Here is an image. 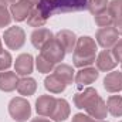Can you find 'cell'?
Here are the masks:
<instances>
[{
  "label": "cell",
  "mask_w": 122,
  "mask_h": 122,
  "mask_svg": "<svg viewBox=\"0 0 122 122\" xmlns=\"http://www.w3.org/2000/svg\"><path fill=\"white\" fill-rule=\"evenodd\" d=\"M3 53V48H1V41H0V54Z\"/></svg>",
  "instance_id": "cell-37"
},
{
  "label": "cell",
  "mask_w": 122,
  "mask_h": 122,
  "mask_svg": "<svg viewBox=\"0 0 122 122\" xmlns=\"http://www.w3.org/2000/svg\"><path fill=\"white\" fill-rule=\"evenodd\" d=\"M95 53H97V44L91 37L78 38L74 50V64L77 67L90 65L95 61Z\"/></svg>",
  "instance_id": "cell-2"
},
{
  "label": "cell",
  "mask_w": 122,
  "mask_h": 122,
  "mask_svg": "<svg viewBox=\"0 0 122 122\" xmlns=\"http://www.w3.org/2000/svg\"><path fill=\"white\" fill-rule=\"evenodd\" d=\"M10 13L7 11V9L4 6H0V27H4V26H9L10 24Z\"/></svg>",
  "instance_id": "cell-29"
},
{
  "label": "cell",
  "mask_w": 122,
  "mask_h": 122,
  "mask_svg": "<svg viewBox=\"0 0 122 122\" xmlns=\"http://www.w3.org/2000/svg\"><path fill=\"white\" fill-rule=\"evenodd\" d=\"M112 54L115 57V61H122V40L118 41V44H115Z\"/></svg>",
  "instance_id": "cell-30"
},
{
  "label": "cell",
  "mask_w": 122,
  "mask_h": 122,
  "mask_svg": "<svg viewBox=\"0 0 122 122\" xmlns=\"http://www.w3.org/2000/svg\"><path fill=\"white\" fill-rule=\"evenodd\" d=\"M53 65H54L53 62L47 61L46 58H43L41 56L37 57V68H38L40 72H50L53 70Z\"/></svg>",
  "instance_id": "cell-27"
},
{
  "label": "cell",
  "mask_w": 122,
  "mask_h": 122,
  "mask_svg": "<svg viewBox=\"0 0 122 122\" xmlns=\"http://www.w3.org/2000/svg\"><path fill=\"white\" fill-rule=\"evenodd\" d=\"M57 99L51 95H43L36 102V111L41 117H51L54 108H56Z\"/></svg>",
  "instance_id": "cell-7"
},
{
  "label": "cell",
  "mask_w": 122,
  "mask_h": 122,
  "mask_svg": "<svg viewBox=\"0 0 122 122\" xmlns=\"http://www.w3.org/2000/svg\"><path fill=\"white\" fill-rule=\"evenodd\" d=\"M98 122H105V121H102V119H99V121H98Z\"/></svg>",
  "instance_id": "cell-38"
},
{
  "label": "cell",
  "mask_w": 122,
  "mask_h": 122,
  "mask_svg": "<svg viewBox=\"0 0 122 122\" xmlns=\"http://www.w3.org/2000/svg\"><path fill=\"white\" fill-rule=\"evenodd\" d=\"M97 95H98V94H97V91H95L94 88H87V90H84L82 92H80V94L75 95V98H74L75 107H77V108H87V105L91 102Z\"/></svg>",
  "instance_id": "cell-16"
},
{
  "label": "cell",
  "mask_w": 122,
  "mask_h": 122,
  "mask_svg": "<svg viewBox=\"0 0 122 122\" xmlns=\"http://www.w3.org/2000/svg\"><path fill=\"white\" fill-rule=\"evenodd\" d=\"M95 23L98 26H101V27H109V24L114 23V17L105 10V11H102V13L95 16Z\"/></svg>",
  "instance_id": "cell-25"
},
{
  "label": "cell",
  "mask_w": 122,
  "mask_h": 122,
  "mask_svg": "<svg viewBox=\"0 0 122 122\" xmlns=\"http://www.w3.org/2000/svg\"><path fill=\"white\" fill-rule=\"evenodd\" d=\"M88 0H40L37 9L47 19L56 13H67V11H80L85 9Z\"/></svg>",
  "instance_id": "cell-1"
},
{
  "label": "cell",
  "mask_w": 122,
  "mask_h": 122,
  "mask_svg": "<svg viewBox=\"0 0 122 122\" xmlns=\"http://www.w3.org/2000/svg\"><path fill=\"white\" fill-rule=\"evenodd\" d=\"M64 54H65V50L62 48V46H61L56 38H53V40H50L41 48V54L40 56L43 58H46L47 61L56 64V62H58V61H61L64 58Z\"/></svg>",
  "instance_id": "cell-4"
},
{
  "label": "cell",
  "mask_w": 122,
  "mask_h": 122,
  "mask_svg": "<svg viewBox=\"0 0 122 122\" xmlns=\"http://www.w3.org/2000/svg\"><path fill=\"white\" fill-rule=\"evenodd\" d=\"M46 20H47V19L40 13L38 9L33 10L30 14H29V17H27V23L30 24L31 27H41V26L46 24Z\"/></svg>",
  "instance_id": "cell-23"
},
{
  "label": "cell",
  "mask_w": 122,
  "mask_h": 122,
  "mask_svg": "<svg viewBox=\"0 0 122 122\" xmlns=\"http://www.w3.org/2000/svg\"><path fill=\"white\" fill-rule=\"evenodd\" d=\"M7 4V0H0V6H6Z\"/></svg>",
  "instance_id": "cell-35"
},
{
  "label": "cell",
  "mask_w": 122,
  "mask_h": 122,
  "mask_svg": "<svg viewBox=\"0 0 122 122\" xmlns=\"http://www.w3.org/2000/svg\"><path fill=\"white\" fill-rule=\"evenodd\" d=\"M118 36H119L118 31L114 27H104L97 33V40H98V44L101 47L109 48L118 41Z\"/></svg>",
  "instance_id": "cell-6"
},
{
  "label": "cell",
  "mask_w": 122,
  "mask_h": 122,
  "mask_svg": "<svg viewBox=\"0 0 122 122\" xmlns=\"http://www.w3.org/2000/svg\"><path fill=\"white\" fill-rule=\"evenodd\" d=\"M114 29L118 31V34H122V17L115 20V27Z\"/></svg>",
  "instance_id": "cell-32"
},
{
  "label": "cell",
  "mask_w": 122,
  "mask_h": 122,
  "mask_svg": "<svg viewBox=\"0 0 122 122\" xmlns=\"http://www.w3.org/2000/svg\"><path fill=\"white\" fill-rule=\"evenodd\" d=\"M54 37H53V34H51V31L47 30V29H38V30H36L33 34H31V43H33V46L36 47V48H38V50H41L50 40H53Z\"/></svg>",
  "instance_id": "cell-13"
},
{
  "label": "cell",
  "mask_w": 122,
  "mask_h": 122,
  "mask_svg": "<svg viewBox=\"0 0 122 122\" xmlns=\"http://www.w3.org/2000/svg\"><path fill=\"white\" fill-rule=\"evenodd\" d=\"M56 74L60 77L61 80L68 85V84H71L72 82V80H74V70L70 67V65H65V64H62V65H58L57 68H56Z\"/></svg>",
  "instance_id": "cell-22"
},
{
  "label": "cell",
  "mask_w": 122,
  "mask_h": 122,
  "mask_svg": "<svg viewBox=\"0 0 122 122\" xmlns=\"http://www.w3.org/2000/svg\"><path fill=\"white\" fill-rule=\"evenodd\" d=\"M72 122H95V119H92L91 117L84 115V114H77L72 118Z\"/></svg>",
  "instance_id": "cell-31"
},
{
  "label": "cell",
  "mask_w": 122,
  "mask_h": 122,
  "mask_svg": "<svg viewBox=\"0 0 122 122\" xmlns=\"http://www.w3.org/2000/svg\"><path fill=\"white\" fill-rule=\"evenodd\" d=\"M104 87L108 92H118L122 90V74L118 71L109 72L104 80Z\"/></svg>",
  "instance_id": "cell-12"
},
{
  "label": "cell",
  "mask_w": 122,
  "mask_h": 122,
  "mask_svg": "<svg viewBox=\"0 0 122 122\" xmlns=\"http://www.w3.org/2000/svg\"><path fill=\"white\" fill-rule=\"evenodd\" d=\"M16 74L19 75H29L33 71V57L30 54H21L16 60Z\"/></svg>",
  "instance_id": "cell-11"
},
{
  "label": "cell",
  "mask_w": 122,
  "mask_h": 122,
  "mask_svg": "<svg viewBox=\"0 0 122 122\" xmlns=\"http://www.w3.org/2000/svg\"><path fill=\"white\" fill-rule=\"evenodd\" d=\"M31 7L33 4H30L27 0H20L11 4V14L13 19L16 21H23L29 17V14L31 13Z\"/></svg>",
  "instance_id": "cell-9"
},
{
  "label": "cell",
  "mask_w": 122,
  "mask_h": 122,
  "mask_svg": "<svg viewBox=\"0 0 122 122\" xmlns=\"http://www.w3.org/2000/svg\"><path fill=\"white\" fill-rule=\"evenodd\" d=\"M26 41L24 31L20 27H10L4 31V43L11 50H19Z\"/></svg>",
  "instance_id": "cell-5"
},
{
  "label": "cell",
  "mask_w": 122,
  "mask_h": 122,
  "mask_svg": "<svg viewBox=\"0 0 122 122\" xmlns=\"http://www.w3.org/2000/svg\"><path fill=\"white\" fill-rule=\"evenodd\" d=\"M30 4H38V0H27Z\"/></svg>",
  "instance_id": "cell-34"
},
{
  "label": "cell",
  "mask_w": 122,
  "mask_h": 122,
  "mask_svg": "<svg viewBox=\"0 0 122 122\" xmlns=\"http://www.w3.org/2000/svg\"><path fill=\"white\" fill-rule=\"evenodd\" d=\"M10 65H11V57H10V53L3 51V53L0 54V71L7 70Z\"/></svg>",
  "instance_id": "cell-28"
},
{
  "label": "cell",
  "mask_w": 122,
  "mask_h": 122,
  "mask_svg": "<svg viewBox=\"0 0 122 122\" xmlns=\"http://www.w3.org/2000/svg\"><path fill=\"white\" fill-rule=\"evenodd\" d=\"M56 40L62 46V48L65 51H72L74 50V44H75V36H74V33H71V31H68V30H62L57 34Z\"/></svg>",
  "instance_id": "cell-19"
},
{
  "label": "cell",
  "mask_w": 122,
  "mask_h": 122,
  "mask_svg": "<svg viewBox=\"0 0 122 122\" xmlns=\"http://www.w3.org/2000/svg\"><path fill=\"white\" fill-rule=\"evenodd\" d=\"M44 85H46V88H47L48 91L53 92V94H60V92H62L65 90V87H67V84L61 80L56 72L51 74V75H48V77L46 78Z\"/></svg>",
  "instance_id": "cell-14"
},
{
  "label": "cell",
  "mask_w": 122,
  "mask_h": 122,
  "mask_svg": "<svg viewBox=\"0 0 122 122\" xmlns=\"http://www.w3.org/2000/svg\"><path fill=\"white\" fill-rule=\"evenodd\" d=\"M70 115V105L65 99H57V104H56V108L51 114V118L54 121L60 122L64 121L67 117Z\"/></svg>",
  "instance_id": "cell-18"
},
{
  "label": "cell",
  "mask_w": 122,
  "mask_h": 122,
  "mask_svg": "<svg viewBox=\"0 0 122 122\" xmlns=\"http://www.w3.org/2000/svg\"><path fill=\"white\" fill-rule=\"evenodd\" d=\"M98 78V71L95 68H84L81 71H78L77 77H75V82L78 85H88L94 82Z\"/></svg>",
  "instance_id": "cell-15"
},
{
  "label": "cell",
  "mask_w": 122,
  "mask_h": 122,
  "mask_svg": "<svg viewBox=\"0 0 122 122\" xmlns=\"http://www.w3.org/2000/svg\"><path fill=\"white\" fill-rule=\"evenodd\" d=\"M31 122H51V121H48L46 118H36V119H33Z\"/></svg>",
  "instance_id": "cell-33"
},
{
  "label": "cell",
  "mask_w": 122,
  "mask_h": 122,
  "mask_svg": "<svg viewBox=\"0 0 122 122\" xmlns=\"http://www.w3.org/2000/svg\"><path fill=\"white\" fill-rule=\"evenodd\" d=\"M17 84H19V78L16 72H10V71L0 72V90L1 91H13L17 88Z\"/></svg>",
  "instance_id": "cell-10"
},
{
  "label": "cell",
  "mask_w": 122,
  "mask_h": 122,
  "mask_svg": "<svg viewBox=\"0 0 122 122\" xmlns=\"http://www.w3.org/2000/svg\"><path fill=\"white\" fill-rule=\"evenodd\" d=\"M108 13L114 17V20L121 19L122 17V0H112L109 7H108Z\"/></svg>",
  "instance_id": "cell-26"
},
{
  "label": "cell",
  "mask_w": 122,
  "mask_h": 122,
  "mask_svg": "<svg viewBox=\"0 0 122 122\" xmlns=\"http://www.w3.org/2000/svg\"><path fill=\"white\" fill-rule=\"evenodd\" d=\"M107 109L114 117H122V98L119 95H112L108 98Z\"/></svg>",
  "instance_id": "cell-21"
},
{
  "label": "cell",
  "mask_w": 122,
  "mask_h": 122,
  "mask_svg": "<svg viewBox=\"0 0 122 122\" xmlns=\"http://www.w3.org/2000/svg\"><path fill=\"white\" fill-rule=\"evenodd\" d=\"M85 109H87V112L91 115L92 118H95V119H104L107 117V112H108L107 105H105V102L102 101V98L99 95H97L92 99L91 102L87 105Z\"/></svg>",
  "instance_id": "cell-8"
},
{
  "label": "cell",
  "mask_w": 122,
  "mask_h": 122,
  "mask_svg": "<svg viewBox=\"0 0 122 122\" xmlns=\"http://www.w3.org/2000/svg\"><path fill=\"white\" fill-rule=\"evenodd\" d=\"M9 114L16 121H20V122L27 121L31 115L30 104L24 98H21V97L13 98L10 101V104H9Z\"/></svg>",
  "instance_id": "cell-3"
},
{
  "label": "cell",
  "mask_w": 122,
  "mask_h": 122,
  "mask_svg": "<svg viewBox=\"0 0 122 122\" xmlns=\"http://www.w3.org/2000/svg\"><path fill=\"white\" fill-rule=\"evenodd\" d=\"M121 122H122V121H121Z\"/></svg>",
  "instance_id": "cell-39"
},
{
  "label": "cell",
  "mask_w": 122,
  "mask_h": 122,
  "mask_svg": "<svg viewBox=\"0 0 122 122\" xmlns=\"http://www.w3.org/2000/svg\"><path fill=\"white\" fill-rule=\"evenodd\" d=\"M36 88H37V84H36V81L33 78H23L17 84V91L20 92L21 95H26V97L33 95L34 91H36Z\"/></svg>",
  "instance_id": "cell-20"
},
{
  "label": "cell",
  "mask_w": 122,
  "mask_h": 122,
  "mask_svg": "<svg viewBox=\"0 0 122 122\" xmlns=\"http://www.w3.org/2000/svg\"><path fill=\"white\" fill-rule=\"evenodd\" d=\"M117 65V61L112 58V54L107 50H104L102 53H99L98 58H97V67L101 71H109Z\"/></svg>",
  "instance_id": "cell-17"
},
{
  "label": "cell",
  "mask_w": 122,
  "mask_h": 122,
  "mask_svg": "<svg viewBox=\"0 0 122 122\" xmlns=\"http://www.w3.org/2000/svg\"><path fill=\"white\" fill-rule=\"evenodd\" d=\"M7 3H11L13 4V3H16V0H7Z\"/></svg>",
  "instance_id": "cell-36"
},
{
  "label": "cell",
  "mask_w": 122,
  "mask_h": 122,
  "mask_svg": "<svg viewBox=\"0 0 122 122\" xmlns=\"http://www.w3.org/2000/svg\"><path fill=\"white\" fill-rule=\"evenodd\" d=\"M107 4H108V0H88L87 7L90 9V11L92 14L97 16V14L107 10Z\"/></svg>",
  "instance_id": "cell-24"
}]
</instances>
